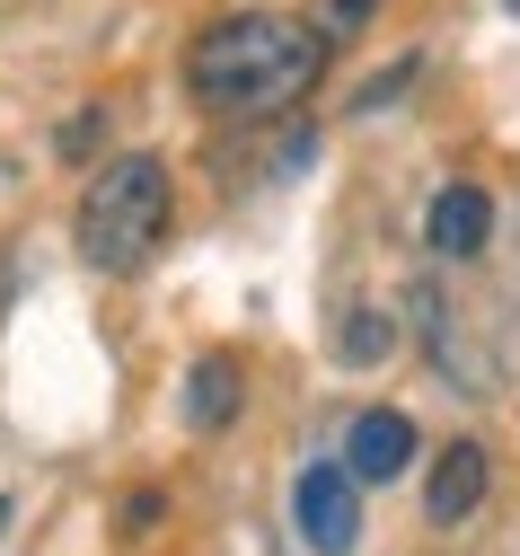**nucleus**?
<instances>
[{"label": "nucleus", "instance_id": "obj_1", "mask_svg": "<svg viewBox=\"0 0 520 556\" xmlns=\"http://www.w3.org/2000/svg\"><path fill=\"white\" fill-rule=\"evenodd\" d=\"M327 80V45L309 18L282 10H230L186 45V89L212 124H274Z\"/></svg>", "mask_w": 520, "mask_h": 556}, {"label": "nucleus", "instance_id": "obj_2", "mask_svg": "<svg viewBox=\"0 0 520 556\" xmlns=\"http://www.w3.org/2000/svg\"><path fill=\"white\" fill-rule=\"evenodd\" d=\"M71 239H80L89 274H141L160 256V239H168V160H151V151L106 160L89 177V194H80Z\"/></svg>", "mask_w": 520, "mask_h": 556}, {"label": "nucleus", "instance_id": "obj_3", "mask_svg": "<svg viewBox=\"0 0 520 556\" xmlns=\"http://www.w3.org/2000/svg\"><path fill=\"white\" fill-rule=\"evenodd\" d=\"M291 521H301V539L318 556H353L362 547V485L344 459H309L301 485H291Z\"/></svg>", "mask_w": 520, "mask_h": 556}, {"label": "nucleus", "instance_id": "obj_4", "mask_svg": "<svg viewBox=\"0 0 520 556\" xmlns=\"http://www.w3.org/2000/svg\"><path fill=\"white\" fill-rule=\"evenodd\" d=\"M344 468H353V485H397L415 468V425L397 406H362L344 433Z\"/></svg>", "mask_w": 520, "mask_h": 556}, {"label": "nucleus", "instance_id": "obj_5", "mask_svg": "<svg viewBox=\"0 0 520 556\" xmlns=\"http://www.w3.org/2000/svg\"><path fill=\"white\" fill-rule=\"evenodd\" d=\"M485 239H494V194L485 186H441L432 213H423V248L441 265H468V256H485Z\"/></svg>", "mask_w": 520, "mask_h": 556}, {"label": "nucleus", "instance_id": "obj_6", "mask_svg": "<svg viewBox=\"0 0 520 556\" xmlns=\"http://www.w3.org/2000/svg\"><path fill=\"white\" fill-rule=\"evenodd\" d=\"M485 485H494V468H485V451H477V442H441L432 485H423V513H432V530H459V521H477Z\"/></svg>", "mask_w": 520, "mask_h": 556}, {"label": "nucleus", "instance_id": "obj_7", "mask_svg": "<svg viewBox=\"0 0 520 556\" xmlns=\"http://www.w3.org/2000/svg\"><path fill=\"white\" fill-rule=\"evenodd\" d=\"M239 397H248V371H239L230 354H203V363L186 371V425H194V433H230V425H239Z\"/></svg>", "mask_w": 520, "mask_h": 556}, {"label": "nucleus", "instance_id": "obj_8", "mask_svg": "<svg viewBox=\"0 0 520 556\" xmlns=\"http://www.w3.org/2000/svg\"><path fill=\"white\" fill-rule=\"evenodd\" d=\"M309 18H318V45L335 53V45H353V36L370 27V18H380V0H318Z\"/></svg>", "mask_w": 520, "mask_h": 556}, {"label": "nucleus", "instance_id": "obj_9", "mask_svg": "<svg viewBox=\"0 0 520 556\" xmlns=\"http://www.w3.org/2000/svg\"><path fill=\"white\" fill-rule=\"evenodd\" d=\"M344 354H353V363L389 354V318H344Z\"/></svg>", "mask_w": 520, "mask_h": 556}, {"label": "nucleus", "instance_id": "obj_10", "mask_svg": "<svg viewBox=\"0 0 520 556\" xmlns=\"http://www.w3.org/2000/svg\"><path fill=\"white\" fill-rule=\"evenodd\" d=\"M98 132H106V124H98V115H71V124H62V160H80V151H89V142H98Z\"/></svg>", "mask_w": 520, "mask_h": 556}, {"label": "nucleus", "instance_id": "obj_11", "mask_svg": "<svg viewBox=\"0 0 520 556\" xmlns=\"http://www.w3.org/2000/svg\"><path fill=\"white\" fill-rule=\"evenodd\" d=\"M0 530H10V495H0Z\"/></svg>", "mask_w": 520, "mask_h": 556}]
</instances>
